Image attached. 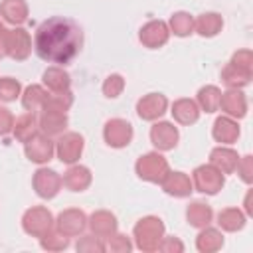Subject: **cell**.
<instances>
[{
    "mask_svg": "<svg viewBox=\"0 0 253 253\" xmlns=\"http://www.w3.org/2000/svg\"><path fill=\"white\" fill-rule=\"evenodd\" d=\"M81 45L83 32L79 24L71 18L51 16L43 20L34 34V49L47 63H71L81 51Z\"/></svg>",
    "mask_w": 253,
    "mask_h": 253,
    "instance_id": "cell-1",
    "label": "cell"
},
{
    "mask_svg": "<svg viewBox=\"0 0 253 253\" xmlns=\"http://www.w3.org/2000/svg\"><path fill=\"white\" fill-rule=\"evenodd\" d=\"M164 223L160 217L156 215H146L142 219L136 221L134 229H132V237H134V245L144 251V253H152L158 251V245L164 237Z\"/></svg>",
    "mask_w": 253,
    "mask_h": 253,
    "instance_id": "cell-2",
    "label": "cell"
},
{
    "mask_svg": "<svg viewBox=\"0 0 253 253\" xmlns=\"http://www.w3.org/2000/svg\"><path fill=\"white\" fill-rule=\"evenodd\" d=\"M134 170L140 180L150 182V184H160L170 172V166H168V160L160 152H146L136 160Z\"/></svg>",
    "mask_w": 253,
    "mask_h": 253,
    "instance_id": "cell-3",
    "label": "cell"
},
{
    "mask_svg": "<svg viewBox=\"0 0 253 253\" xmlns=\"http://www.w3.org/2000/svg\"><path fill=\"white\" fill-rule=\"evenodd\" d=\"M53 215L45 206H34L30 210H26V213L22 215V229L32 235V237H42L45 235L49 229H53Z\"/></svg>",
    "mask_w": 253,
    "mask_h": 253,
    "instance_id": "cell-4",
    "label": "cell"
},
{
    "mask_svg": "<svg viewBox=\"0 0 253 253\" xmlns=\"http://www.w3.org/2000/svg\"><path fill=\"white\" fill-rule=\"evenodd\" d=\"M223 184H225V174H221L211 164H202L192 172V186L202 194L215 196L223 188Z\"/></svg>",
    "mask_w": 253,
    "mask_h": 253,
    "instance_id": "cell-5",
    "label": "cell"
},
{
    "mask_svg": "<svg viewBox=\"0 0 253 253\" xmlns=\"http://www.w3.org/2000/svg\"><path fill=\"white\" fill-rule=\"evenodd\" d=\"M32 53V36L28 30L16 26L14 30H6V57L16 61L28 59Z\"/></svg>",
    "mask_w": 253,
    "mask_h": 253,
    "instance_id": "cell-6",
    "label": "cell"
},
{
    "mask_svg": "<svg viewBox=\"0 0 253 253\" xmlns=\"http://www.w3.org/2000/svg\"><path fill=\"white\" fill-rule=\"evenodd\" d=\"M134 136L132 125L125 119H111L103 126V138L111 148H125Z\"/></svg>",
    "mask_w": 253,
    "mask_h": 253,
    "instance_id": "cell-7",
    "label": "cell"
},
{
    "mask_svg": "<svg viewBox=\"0 0 253 253\" xmlns=\"http://www.w3.org/2000/svg\"><path fill=\"white\" fill-rule=\"evenodd\" d=\"M85 148V138L79 132H63L55 142V154L63 164H75Z\"/></svg>",
    "mask_w": 253,
    "mask_h": 253,
    "instance_id": "cell-8",
    "label": "cell"
},
{
    "mask_svg": "<svg viewBox=\"0 0 253 253\" xmlns=\"http://www.w3.org/2000/svg\"><path fill=\"white\" fill-rule=\"evenodd\" d=\"M32 186H34V190H36V194H38L40 198H43V200H53V198L59 194L63 182H61V176H59L55 170H51V168H38V170L34 172Z\"/></svg>",
    "mask_w": 253,
    "mask_h": 253,
    "instance_id": "cell-9",
    "label": "cell"
},
{
    "mask_svg": "<svg viewBox=\"0 0 253 253\" xmlns=\"http://www.w3.org/2000/svg\"><path fill=\"white\" fill-rule=\"evenodd\" d=\"M24 152H26V158L30 162H36V164H45L53 158L55 154V142L43 134V132H38L36 136H32L28 142H24Z\"/></svg>",
    "mask_w": 253,
    "mask_h": 253,
    "instance_id": "cell-10",
    "label": "cell"
},
{
    "mask_svg": "<svg viewBox=\"0 0 253 253\" xmlns=\"http://www.w3.org/2000/svg\"><path fill=\"white\" fill-rule=\"evenodd\" d=\"M138 40L144 47L158 49V47L166 45V42L170 40V28L164 20H150L140 28Z\"/></svg>",
    "mask_w": 253,
    "mask_h": 253,
    "instance_id": "cell-11",
    "label": "cell"
},
{
    "mask_svg": "<svg viewBox=\"0 0 253 253\" xmlns=\"http://www.w3.org/2000/svg\"><path fill=\"white\" fill-rule=\"evenodd\" d=\"M55 229L67 237H77L85 231L87 227V215L83 210H77V208H69V210H63L57 219H55Z\"/></svg>",
    "mask_w": 253,
    "mask_h": 253,
    "instance_id": "cell-12",
    "label": "cell"
},
{
    "mask_svg": "<svg viewBox=\"0 0 253 253\" xmlns=\"http://www.w3.org/2000/svg\"><path fill=\"white\" fill-rule=\"evenodd\" d=\"M168 109V99L162 93H148L138 99L136 103V115L142 121H156L160 119Z\"/></svg>",
    "mask_w": 253,
    "mask_h": 253,
    "instance_id": "cell-13",
    "label": "cell"
},
{
    "mask_svg": "<svg viewBox=\"0 0 253 253\" xmlns=\"http://www.w3.org/2000/svg\"><path fill=\"white\" fill-rule=\"evenodd\" d=\"M178 138H180L178 128H176L172 123H168V121L154 123L152 128H150V142H152L154 148L160 150V152L172 150V148L178 144Z\"/></svg>",
    "mask_w": 253,
    "mask_h": 253,
    "instance_id": "cell-14",
    "label": "cell"
},
{
    "mask_svg": "<svg viewBox=\"0 0 253 253\" xmlns=\"http://www.w3.org/2000/svg\"><path fill=\"white\" fill-rule=\"evenodd\" d=\"M87 227L91 229L93 235H97L101 239H107L109 235H113L117 231L119 221H117L115 213H111L107 210H99V211H93L87 217Z\"/></svg>",
    "mask_w": 253,
    "mask_h": 253,
    "instance_id": "cell-15",
    "label": "cell"
},
{
    "mask_svg": "<svg viewBox=\"0 0 253 253\" xmlns=\"http://www.w3.org/2000/svg\"><path fill=\"white\" fill-rule=\"evenodd\" d=\"M219 109L231 119H243L247 115V99L241 89H227L219 97Z\"/></svg>",
    "mask_w": 253,
    "mask_h": 253,
    "instance_id": "cell-16",
    "label": "cell"
},
{
    "mask_svg": "<svg viewBox=\"0 0 253 253\" xmlns=\"http://www.w3.org/2000/svg\"><path fill=\"white\" fill-rule=\"evenodd\" d=\"M91 170L87 166H81V164H69V168L65 170L61 182L67 190L71 192H85L89 186H91Z\"/></svg>",
    "mask_w": 253,
    "mask_h": 253,
    "instance_id": "cell-17",
    "label": "cell"
},
{
    "mask_svg": "<svg viewBox=\"0 0 253 253\" xmlns=\"http://www.w3.org/2000/svg\"><path fill=\"white\" fill-rule=\"evenodd\" d=\"M162 184V190L168 194V196H174V198H188L194 190L192 186V180L188 174L184 172H168L166 178L160 182Z\"/></svg>",
    "mask_w": 253,
    "mask_h": 253,
    "instance_id": "cell-18",
    "label": "cell"
},
{
    "mask_svg": "<svg viewBox=\"0 0 253 253\" xmlns=\"http://www.w3.org/2000/svg\"><path fill=\"white\" fill-rule=\"evenodd\" d=\"M211 136L215 138V142L233 144L239 138V125H237V121L227 117V115L217 117L213 126H211Z\"/></svg>",
    "mask_w": 253,
    "mask_h": 253,
    "instance_id": "cell-19",
    "label": "cell"
},
{
    "mask_svg": "<svg viewBox=\"0 0 253 253\" xmlns=\"http://www.w3.org/2000/svg\"><path fill=\"white\" fill-rule=\"evenodd\" d=\"M239 162V154L229 146H215L210 152V164L215 166L221 174H233Z\"/></svg>",
    "mask_w": 253,
    "mask_h": 253,
    "instance_id": "cell-20",
    "label": "cell"
},
{
    "mask_svg": "<svg viewBox=\"0 0 253 253\" xmlns=\"http://www.w3.org/2000/svg\"><path fill=\"white\" fill-rule=\"evenodd\" d=\"M67 115L65 113H53V111H43L38 119V128L40 132L47 136H59L67 128Z\"/></svg>",
    "mask_w": 253,
    "mask_h": 253,
    "instance_id": "cell-21",
    "label": "cell"
},
{
    "mask_svg": "<svg viewBox=\"0 0 253 253\" xmlns=\"http://www.w3.org/2000/svg\"><path fill=\"white\" fill-rule=\"evenodd\" d=\"M251 77H253V69L239 67V65L231 63V61L221 69V81L229 89H243V87H247L251 83Z\"/></svg>",
    "mask_w": 253,
    "mask_h": 253,
    "instance_id": "cell-22",
    "label": "cell"
},
{
    "mask_svg": "<svg viewBox=\"0 0 253 253\" xmlns=\"http://www.w3.org/2000/svg\"><path fill=\"white\" fill-rule=\"evenodd\" d=\"M170 113H172L174 121L180 123V125H194L200 119V107H198V103L194 99H186V97L176 99L172 103V111Z\"/></svg>",
    "mask_w": 253,
    "mask_h": 253,
    "instance_id": "cell-23",
    "label": "cell"
},
{
    "mask_svg": "<svg viewBox=\"0 0 253 253\" xmlns=\"http://www.w3.org/2000/svg\"><path fill=\"white\" fill-rule=\"evenodd\" d=\"M0 20H4L10 26H22L28 20V4L24 0H2Z\"/></svg>",
    "mask_w": 253,
    "mask_h": 253,
    "instance_id": "cell-24",
    "label": "cell"
},
{
    "mask_svg": "<svg viewBox=\"0 0 253 253\" xmlns=\"http://www.w3.org/2000/svg\"><path fill=\"white\" fill-rule=\"evenodd\" d=\"M223 28V18L217 14V12H206V14H200L196 20H194V32L202 38H213L221 32Z\"/></svg>",
    "mask_w": 253,
    "mask_h": 253,
    "instance_id": "cell-25",
    "label": "cell"
},
{
    "mask_svg": "<svg viewBox=\"0 0 253 253\" xmlns=\"http://www.w3.org/2000/svg\"><path fill=\"white\" fill-rule=\"evenodd\" d=\"M38 117L28 111L24 115H20L16 121H14V126H12V132H14V138L18 142H28L32 136L38 134Z\"/></svg>",
    "mask_w": 253,
    "mask_h": 253,
    "instance_id": "cell-26",
    "label": "cell"
},
{
    "mask_svg": "<svg viewBox=\"0 0 253 253\" xmlns=\"http://www.w3.org/2000/svg\"><path fill=\"white\" fill-rule=\"evenodd\" d=\"M42 79H43V85H45L51 93L69 91V87H71V77H69V73H67L63 67H57V65L47 67V69L43 71Z\"/></svg>",
    "mask_w": 253,
    "mask_h": 253,
    "instance_id": "cell-27",
    "label": "cell"
},
{
    "mask_svg": "<svg viewBox=\"0 0 253 253\" xmlns=\"http://www.w3.org/2000/svg\"><path fill=\"white\" fill-rule=\"evenodd\" d=\"M196 247L202 253H213L223 247V233L215 227H202V231L196 237Z\"/></svg>",
    "mask_w": 253,
    "mask_h": 253,
    "instance_id": "cell-28",
    "label": "cell"
},
{
    "mask_svg": "<svg viewBox=\"0 0 253 253\" xmlns=\"http://www.w3.org/2000/svg\"><path fill=\"white\" fill-rule=\"evenodd\" d=\"M245 221H247V217L239 208H225L217 213V225L229 233L241 231L245 227Z\"/></svg>",
    "mask_w": 253,
    "mask_h": 253,
    "instance_id": "cell-29",
    "label": "cell"
},
{
    "mask_svg": "<svg viewBox=\"0 0 253 253\" xmlns=\"http://www.w3.org/2000/svg\"><path fill=\"white\" fill-rule=\"evenodd\" d=\"M211 217H213V211H211V208H210L208 204H204V202H192V204L186 208V219H188V223H190L192 227L202 229V227H206V225L211 223Z\"/></svg>",
    "mask_w": 253,
    "mask_h": 253,
    "instance_id": "cell-30",
    "label": "cell"
},
{
    "mask_svg": "<svg viewBox=\"0 0 253 253\" xmlns=\"http://www.w3.org/2000/svg\"><path fill=\"white\" fill-rule=\"evenodd\" d=\"M219 97H221L219 87H215V85H204L198 91V95H196V103H198L200 111L215 113V111H219Z\"/></svg>",
    "mask_w": 253,
    "mask_h": 253,
    "instance_id": "cell-31",
    "label": "cell"
},
{
    "mask_svg": "<svg viewBox=\"0 0 253 253\" xmlns=\"http://www.w3.org/2000/svg\"><path fill=\"white\" fill-rule=\"evenodd\" d=\"M73 105V95L71 91H59V93H49L42 105V111H53V113H67Z\"/></svg>",
    "mask_w": 253,
    "mask_h": 253,
    "instance_id": "cell-32",
    "label": "cell"
},
{
    "mask_svg": "<svg viewBox=\"0 0 253 253\" xmlns=\"http://www.w3.org/2000/svg\"><path fill=\"white\" fill-rule=\"evenodd\" d=\"M168 28H170V34H174L178 38H186V36L194 34V18L188 12H174L170 16Z\"/></svg>",
    "mask_w": 253,
    "mask_h": 253,
    "instance_id": "cell-33",
    "label": "cell"
},
{
    "mask_svg": "<svg viewBox=\"0 0 253 253\" xmlns=\"http://www.w3.org/2000/svg\"><path fill=\"white\" fill-rule=\"evenodd\" d=\"M47 95L49 93L45 91V87H42V85H28L24 89V93H22V107L26 111L34 113L36 109H42V105H43Z\"/></svg>",
    "mask_w": 253,
    "mask_h": 253,
    "instance_id": "cell-34",
    "label": "cell"
},
{
    "mask_svg": "<svg viewBox=\"0 0 253 253\" xmlns=\"http://www.w3.org/2000/svg\"><path fill=\"white\" fill-rule=\"evenodd\" d=\"M40 245H42V249H45V251H63V249L69 247V237L63 235V233H59V231L53 227V229H49L45 235L40 237Z\"/></svg>",
    "mask_w": 253,
    "mask_h": 253,
    "instance_id": "cell-35",
    "label": "cell"
},
{
    "mask_svg": "<svg viewBox=\"0 0 253 253\" xmlns=\"http://www.w3.org/2000/svg\"><path fill=\"white\" fill-rule=\"evenodd\" d=\"M22 95V85L14 77H0V101H16V97Z\"/></svg>",
    "mask_w": 253,
    "mask_h": 253,
    "instance_id": "cell-36",
    "label": "cell"
},
{
    "mask_svg": "<svg viewBox=\"0 0 253 253\" xmlns=\"http://www.w3.org/2000/svg\"><path fill=\"white\" fill-rule=\"evenodd\" d=\"M75 249L79 253H103L105 251V243L101 241V237H97V235L91 233V235L79 237L77 243H75Z\"/></svg>",
    "mask_w": 253,
    "mask_h": 253,
    "instance_id": "cell-37",
    "label": "cell"
},
{
    "mask_svg": "<svg viewBox=\"0 0 253 253\" xmlns=\"http://www.w3.org/2000/svg\"><path fill=\"white\" fill-rule=\"evenodd\" d=\"M132 249V243L126 235L123 233H113L107 237V243H105V251H111V253H128Z\"/></svg>",
    "mask_w": 253,
    "mask_h": 253,
    "instance_id": "cell-38",
    "label": "cell"
},
{
    "mask_svg": "<svg viewBox=\"0 0 253 253\" xmlns=\"http://www.w3.org/2000/svg\"><path fill=\"white\" fill-rule=\"evenodd\" d=\"M125 89V79L119 73H111L105 81H103V95L109 99H117Z\"/></svg>",
    "mask_w": 253,
    "mask_h": 253,
    "instance_id": "cell-39",
    "label": "cell"
},
{
    "mask_svg": "<svg viewBox=\"0 0 253 253\" xmlns=\"http://www.w3.org/2000/svg\"><path fill=\"white\" fill-rule=\"evenodd\" d=\"M237 174H239V178L245 182V184H251L253 182V156H243V158H239V162H237Z\"/></svg>",
    "mask_w": 253,
    "mask_h": 253,
    "instance_id": "cell-40",
    "label": "cell"
},
{
    "mask_svg": "<svg viewBox=\"0 0 253 253\" xmlns=\"http://www.w3.org/2000/svg\"><path fill=\"white\" fill-rule=\"evenodd\" d=\"M158 249L160 251H164V253H182L184 251V243L178 239V237H162V241H160V245H158Z\"/></svg>",
    "mask_w": 253,
    "mask_h": 253,
    "instance_id": "cell-41",
    "label": "cell"
},
{
    "mask_svg": "<svg viewBox=\"0 0 253 253\" xmlns=\"http://www.w3.org/2000/svg\"><path fill=\"white\" fill-rule=\"evenodd\" d=\"M231 63H235L239 67H245V69H253V53H251V49L235 51L233 57H231Z\"/></svg>",
    "mask_w": 253,
    "mask_h": 253,
    "instance_id": "cell-42",
    "label": "cell"
},
{
    "mask_svg": "<svg viewBox=\"0 0 253 253\" xmlns=\"http://www.w3.org/2000/svg\"><path fill=\"white\" fill-rule=\"evenodd\" d=\"M12 126H14V117L8 109L0 107V136L12 132Z\"/></svg>",
    "mask_w": 253,
    "mask_h": 253,
    "instance_id": "cell-43",
    "label": "cell"
},
{
    "mask_svg": "<svg viewBox=\"0 0 253 253\" xmlns=\"http://www.w3.org/2000/svg\"><path fill=\"white\" fill-rule=\"evenodd\" d=\"M4 30H6V28H4V24H2V22H0V34H2V32H4Z\"/></svg>",
    "mask_w": 253,
    "mask_h": 253,
    "instance_id": "cell-44",
    "label": "cell"
}]
</instances>
